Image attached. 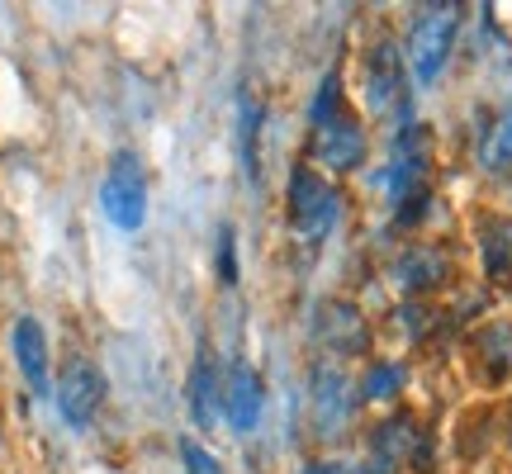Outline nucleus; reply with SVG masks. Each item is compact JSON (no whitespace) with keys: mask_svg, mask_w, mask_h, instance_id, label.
Wrapping results in <instances>:
<instances>
[{"mask_svg":"<svg viewBox=\"0 0 512 474\" xmlns=\"http://www.w3.org/2000/svg\"><path fill=\"white\" fill-rule=\"evenodd\" d=\"M456 29H460V5H427L413 29H408V62H413V76L422 86H432L446 67V57L456 48Z\"/></svg>","mask_w":512,"mask_h":474,"instance_id":"1","label":"nucleus"},{"mask_svg":"<svg viewBox=\"0 0 512 474\" xmlns=\"http://www.w3.org/2000/svg\"><path fill=\"white\" fill-rule=\"evenodd\" d=\"M100 209L114 228H143L147 219V176H143V162L133 152H114L110 157V171L100 181Z\"/></svg>","mask_w":512,"mask_h":474,"instance_id":"2","label":"nucleus"},{"mask_svg":"<svg viewBox=\"0 0 512 474\" xmlns=\"http://www.w3.org/2000/svg\"><path fill=\"white\" fill-rule=\"evenodd\" d=\"M337 209H342V195L332 190L318 171L309 166H294L290 171V223L304 242H323L328 228L337 223Z\"/></svg>","mask_w":512,"mask_h":474,"instance_id":"3","label":"nucleus"},{"mask_svg":"<svg viewBox=\"0 0 512 474\" xmlns=\"http://www.w3.org/2000/svg\"><path fill=\"white\" fill-rule=\"evenodd\" d=\"M403 465H418L427 470V437L413 418H389L370 437V460L361 474H399Z\"/></svg>","mask_w":512,"mask_h":474,"instance_id":"4","label":"nucleus"},{"mask_svg":"<svg viewBox=\"0 0 512 474\" xmlns=\"http://www.w3.org/2000/svg\"><path fill=\"white\" fill-rule=\"evenodd\" d=\"M105 403V375L91 361H67L62 380H57V413L67 418V427L86 432Z\"/></svg>","mask_w":512,"mask_h":474,"instance_id":"5","label":"nucleus"},{"mask_svg":"<svg viewBox=\"0 0 512 474\" xmlns=\"http://www.w3.org/2000/svg\"><path fill=\"white\" fill-rule=\"evenodd\" d=\"M313 337L337 356H361L370 347V323L361 318V309L332 299V304H318V313H313Z\"/></svg>","mask_w":512,"mask_h":474,"instance_id":"6","label":"nucleus"},{"mask_svg":"<svg viewBox=\"0 0 512 474\" xmlns=\"http://www.w3.org/2000/svg\"><path fill=\"white\" fill-rule=\"evenodd\" d=\"M313 427L332 437V432H342L351 418V394H347V375L337 370V365L318 361L313 365Z\"/></svg>","mask_w":512,"mask_h":474,"instance_id":"7","label":"nucleus"},{"mask_svg":"<svg viewBox=\"0 0 512 474\" xmlns=\"http://www.w3.org/2000/svg\"><path fill=\"white\" fill-rule=\"evenodd\" d=\"M313 157L323 166H332V171H351L366 157V133L351 124L347 114H337L323 128H313Z\"/></svg>","mask_w":512,"mask_h":474,"instance_id":"8","label":"nucleus"},{"mask_svg":"<svg viewBox=\"0 0 512 474\" xmlns=\"http://www.w3.org/2000/svg\"><path fill=\"white\" fill-rule=\"evenodd\" d=\"M403 100V62L394 43H375L366 57V105L375 114H389Z\"/></svg>","mask_w":512,"mask_h":474,"instance_id":"9","label":"nucleus"},{"mask_svg":"<svg viewBox=\"0 0 512 474\" xmlns=\"http://www.w3.org/2000/svg\"><path fill=\"white\" fill-rule=\"evenodd\" d=\"M261 375H256L247 361L233 365V375H228V394H223V413L233 422V432H252L256 422H261Z\"/></svg>","mask_w":512,"mask_h":474,"instance_id":"10","label":"nucleus"},{"mask_svg":"<svg viewBox=\"0 0 512 474\" xmlns=\"http://www.w3.org/2000/svg\"><path fill=\"white\" fill-rule=\"evenodd\" d=\"M479 256H484V275L512 290V219H503V214L479 219Z\"/></svg>","mask_w":512,"mask_h":474,"instance_id":"11","label":"nucleus"},{"mask_svg":"<svg viewBox=\"0 0 512 474\" xmlns=\"http://www.w3.org/2000/svg\"><path fill=\"white\" fill-rule=\"evenodd\" d=\"M446 275H451V261H446L437 247H408V252L394 261V280H399V290H408V294L437 290Z\"/></svg>","mask_w":512,"mask_h":474,"instance_id":"12","label":"nucleus"},{"mask_svg":"<svg viewBox=\"0 0 512 474\" xmlns=\"http://www.w3.org/2000/svg\"><path fill=\"white\" fill-rule=\"evenodd\" d=\"M15 361L24 370V380L34 394H48V342H43V328L38 318H19L15 323Z\"/></svg>","mask_w":512,"mask_h":474,"instance_id":"13","label":"nucleus"},{"mask_svg":"<svg viewBox=\"0 0 512 474\" xmlns=\"http://www.w3.org/2000/svg\"><path fill=\"white\" fill-rule=\"evenodd\" d=\"M190 413L200 427H214L219 422V380H214V365H209V351L195 356V370H190Z\"/></svg>","mask_w":512,"mask_h":474,"instance_id":"14","label":"nucleus"},{"mask_svg":"<svg viewBox=\"0 0 512 474\" xmlns=\"http://www.w3.org/2000/svg\"><path fill=\"white\" fill-rule=\"evenodd\" d=\"M479 356H484V370L494 380H508L512 375V323H494V328L479 332Z\"/></svg>","mask_w":512,"mask_h":474,"instance_id":"15","label":"nucleus"},{"mask_svg":"<svg viewBox=\"0 0 512 474\" xmlns=\"http://www.w3.org/2000/svg\"><path fill=\"white\" fill-rule=\"evenodd\" d=\"M238 138H242V171H247V181H256V176H261V152H256L261 105H256L252 95H242V105H238Z\"/></svg>","mask_w":512,"mask_h":474,"instance_id":"16","label":"nucleus"},{"mask_svg":"<svg viewBox=\"0 0 512 474\" xmlns=\"http://www.w3.org/2000/svg\"><path fill=\"white\" fill-rule=\"evenodd\" d=\"M403 380H408V375H403V365L375 361V365L366 370V380H361V394H366L370 403H384V399H394V394H399Z\"/></svg>","mask_w":512,"mask_h":474,"instance_id":"17","label":"nucleus"},{"mask_svg":"<svg viewBox=\"0 0 512 474\" xmlns=\"http://www.w3.org/2000/svg\"><path fill=\"white\" fill-rule=\"evenodd\" d=\"M337 100H342V76L328 72L323 76V86H318V95H313V105H309L313 128H323L328 119H337Z\"/></svg>","mask_w":512,"mask_h":474,"instance_id":"18","label":"nucleus"},{"mask_svg":"<svg viewBox=\"0 0 512 474\" xmlns=\"http://www.w3.org/2000/svg\"><path fill=\"white\" fill-rule=\"evenodd\" d=\"M484 162L494 166V171H503V166H512V110L498 119L494 138H489V152H484Z\"/></svg>","mask_w":512,"mask_h":474,"instance_id":"19","label":"nucleus"},{"mask_svg":"<svg viewBox=\"0 0 512 474\" xmlns=\"http://www.w3.org/2000/svg\"><path fill=\"white\" fill-rule=\"evenodd\" d=\"M181 460H185V474H223L219 460L209 456L200 441H181Z\"/></svg>","mask_w":512,"mask_h":474,"instance_id":"20","label":"nucleus"},{"mask_svg":"<svg viewBox=\"0 0 512 474\" xmlns=\"http://www.w3.org/2000/svg\"><path fill=\"white\" fill-rule=\"evenodd\" d=\"M219 275H223V285H233V280H238V256H233V228H223V233H219Z\"/></svg>","mask_w":512,"mask_h":474,"instance_id":"21","label":"nucleus"},{"mask_svg":"<svg viewBox=\"0 0 512 474\" xmlns=\"http://www.w3.org/2000/svg\"><path fill=\"white\" fill-rule=\"evenodd\" d=\"M304 474H351V470L342 465V460H313V465H309Z\"/></svg>","mask_w":512,"mask_h":474,"instance_id":"22","label":"nucleus"}]
</instances>
